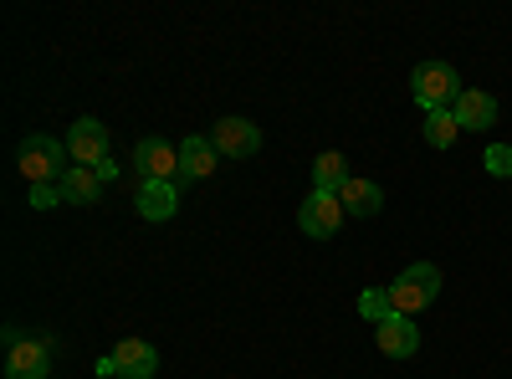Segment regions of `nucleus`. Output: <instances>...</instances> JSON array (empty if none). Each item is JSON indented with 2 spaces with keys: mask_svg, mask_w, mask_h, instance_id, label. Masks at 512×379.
Wrapping results in <instances>:
<instances>
[{
  "mask_svg": "<svg viewBox=\"0 0 512 379\" xmlns=\"http://www.w3.org/2000/svg\"><path fill=\"white\" fill-rule=\"evenodd\" d=\"M134 164H139L144 180H175V185H180V144H169V139H159V134L139 139Z\"/></svg>",
  "mask_w": 512,
  "mask_h": 379,
  "instance_id": "6e6552de",
  "label": "nucleus"
},
{
  "mask_svg": "<svg viewBox=\"0 0 512 379\" xmlns=\"http://www.w3.org/2000/svg\"><path fill=\"white\" fill-rule=\"evenodd\" d=\"M52 339H26L21 328H6V379H52Z\"/></svg>",
  "mask_w": 512,
  "mask_h": 379,
  "instance_id": "39448f33",
  "label": "nucleus"
},
{
  "mask_svg": "<svg viewBox=\"0 0 512 379\" xmlns=\"http://www.w3.org/2000/svg\"><path fill=\"white\" fill-rule=\"evenodd\" d=\"M338 205L349 210V216H379V205H384V190L374 185V180H349L344 190H338Z\"/></svg>",
  "mask_w": 512,
  "mask_h": 379,
  "instance_id": "2eb2a0df",
  "label": "nucleus"
},
{
  "mask_svg": "<svg viewBox=\"0 0 512 379\" xmlns=\"http://www.w3.org/2000/svg\"><path fill=\"white\" fill-rule=\"evenodd\" d=\"M456 134H461V123H456V113H451V108L425 113V144H431V149H451V144H456Z\"/></svg>",
  "mask_w": 512,
  "mask_h": 379,
  "instance_id": "f3484780",
  "label": "nucleus"
},
{
  "mask_svg": "<svg viewBox=\"0 0 512 379\" xmlns=\"http://www.w3.org/2000/svg\"><path fill=\"white\" fill-rule=\"evenodd\" d=\"M57 185H62V200L67 205H98V195H103V180L93 170H82V164H72Z\"/></svg>",
  "mask_w": 512,
  "mask_h": 379,
  "instance_id": "dca6fc26",
  "label": "nucleus"
},
{
  "mask_svg": "<svg viewBox=\"0 0 512 379\" xmlns=\"http://www.w3.org/2000/svg\"><path fill=\"white\" fill-rule=\"evenodd\" d=\"M103 379H154L159 374V349L149 339H118L113 354L98 359Z\"/></svg>",
  "mask_w": 512,
  "mask_h": 379,
  "instance_id": "20e7f679",
  "label": "nucleus"
},
{
  "mask_svg": "<svg viewBox=\"0 0 512 379\" xmlns=\"http://www.w3.org/2000/svg\"><path fill=\"white\" fill-rule=\"evenodd\" d=\"M436 298H441V267H436V262H415V267H405V272L395 277V287H390V308L405 313V318L425 313Z\"/></svg>",
  "mask_w": 512,
  "mask_h": 379,
  "instance_id": "f03ea898",
  "label": "nucleus"
},
{
  "mask_svg": "<svg viewBox=\"0 0 512 379\" xmlns=\"http://www.w3.org/2000/svg\"><path fill=\"white\" fill-rule=\"evenodd\" d=\"M344 216H349V210L338 205V195H323V190H313L303 205H297V231H303V236H313V241H328L338 226H344Z\"/></svg>",
  "mask_w": 512,
  "mask_h": 379,
  "instance_id": "423d86ee",
  "label": "nucleus"
},
{
  "mask_svg": "<svg viewBox=\"0 0 512 379\" xmlns=\"http://www.w3.org/2000/svg\"><path fill=\"white\" fill-rule=\"evenodd\" d=\"M62 205V185H31V210H57Z\"/></svg>",
  "mask_w": 512,
  "mask_h": 379,
  "instance_id": "aec40b11",
  "label": "nucleus"
},
{
  "mask_svg": "<svg viewBox=\"0 0 512 379\" xmlns=\"http://www.w3.org/2000/svg\"><path fill=\"white\" fill-rule=\"evenodd\" d=\"M221 164V149L210 144V134H190L180 144V185H195V180H210Z\"/></svg>",
  "mask_w": 512,
  "mask_h": 379,
  "instance_id": "9d476101",
  "label": "nucleus"
},
{
  "mask_svg": "<svg viewBox=\"0 0 512 379\" xmlns=\"http://www.w3.org/2000/svg\"><path fill=\"white\" fill-rule=\"evenodd\" d=\"M93 379H103V374H93Z\"/></svg>",
  "mask_w": 512,
  "mask_h": 379,
  "instance_id": "4be33fe9",
  "label": "nucleus"
},
{
  "mask_svg": "<svg viewBox=\"0 0 512 379\" xmlns=\"http://www.w3.org/2000/svg\"><path fill=\"white\" fill-rule=\"evenodd\" d=\"M349 180H354V170H349V159L338 154V149H328V154H318V159H313V190L338 195Z\"/></svg>",
  "mask_w": 512,
  "mask_h": 379,
  "instance_id": "4468645a",
  "label": "nucleus"
},
{
  "mask_svg": "<svg viewBox=\"0 0 512 379\" xmlns=\"http://www.w3.org/2000/svg\"><path fill=\"white\" fill-rule=\"evenodd\" d=\"M395 308H390V287H369V292H359V318H369V323H384Z\"/></svg>",
  "mask_w": 512,
  "mask_h": 379,
  "instance_id": "a211bd4d",
  "label": "nucleus"
},
{
  "mask_svg": "<svg viewBox=\"0 0 512 379\" xmlns=\"http://www.w3.org/2000/svg\"><path fill=\"white\" fill-rule=\"evenodd\" d=\"M93 175H98V180L108 185V180H118V164H113V159H103V164H98V170H93Z\"/></svg>",
  "mask_w": 512,
  "mask_h": 379,
  "instance_id": "412c9836",
  "label": "nucleus"
},
{
  "mask_svg": "<svg viewBox=\"0 0 512 379\" xmlns=\"http://www.w3.org/2000/svg\"><path fill=\"white\" fill-rule=\"evenodd\" d=\"M210 144L221 149V159H251L262 149V129H256L251 118H221L216 129H210Z\"/></svg>",
  "mask_w": 512,
  "mask_h": 379,
  "instance_id": "1a4fd4ad",
  "label": "nucleus"
},
{
  "mask_svg": "<svg viewBox=\"0 0 512 379\" xmlns=\"http://www.w3.org/2000/svg\"><path fill=\"white\" fill-rule=\"evenodd\" d=\"M374 344H379V354H390V359H410L420 349V328L405 313H390L384 323H374Z\"/></svg>",
  "mask_w": 512,
  "mask_h": 379,
  "instance_id": "9b49d317",
  "label": "nucleus"
},
{
  "mask_svg": "<svg viewBox=\"0 0 512 379\" xmlns=\"http://www.w3.org/2000/svg\"><path fill=\"white\" fill-rule=\"evenodd\" d=\"M67 154H72V164H82V170H98L103 159H113L108 129H103L98 118H77L72 134H67Z\"/></svg>",
  "mask_w": 512,
  "mask_h": 379,
  "instance_id": "0eeeda50",
  "label": "nucleus"
},
{
  "mask_svg": "<svg viewBox=\"0 0 512 379\" xmlns=\"http://www.w3.org/2000/svg\"><path fill=\"white\" fill-rule=\"evenodd\" d=\"M410 93H415V103H420L425 113H441V108H456V98H461L466 88H461V77H456L451 62H420V67L410 72Z\"/></svg>",
  "mask_w": 512,
  "mask_h": 379,
  "instance_id": "7ed1b4c3",
  "label": "nucleus"
},
{
  "mask_svg": "<svg viewBox=\"0 0 512 379\" xmlns=\"http://www.w3.org/2000/svg\"><path fill=\"white\" fill-rule=\"evenodd\" d=\"M451 113H456V123H461V134H487L492 123H497V98L482 93V88H466Z\"/></svg>",
  "mask_w": 512,
  "mask_h": 379,
  "instance_id": "f8f14e48",
  "label": "nucleus"
},
{
  "mask_svg": "<svg viewBox=\"0 0 512 379\" xmlns=\"http://www.w3.org/2000/svg\"><path fill=\"white\" fill-rule=\"evenodd\" d=\"M67 159H72L67 144L52 139V134H26L21 139V175H26V185H57L72 170Z\"/></svg>",
  "mask_w": 512,
  "mask_h": 379,
  "instance_id": "f257e3e1",
  "label": "nucleus"
},
{
  "mask_svg": "<svg viewBox=\"0 0 512 379\" xmlns=\"http://www.w3.org/2000/svg\"><path fill=\"white\" fill-rule=\"evenodd\" d=\"M482 164L492 175H502V180H512V144H492L487 154H482Z\"/></svg>",
  "mask_w": 512,
  "mask_h": 379,
  "instance_id": "6ab92c4d",
  "label": "nucleus"
},
{
  "mask_svg": "<svg viewBox=\"0 0 512 379\" xmlns=\"http://www.w3.org/2000/svg\"><path fill=\"white\" fill-rule=\"evenodd\" d=\"M134 205H139L144 221H169L180 210V185L175 180H144L139 195H134Z\"/></svg>",
  "mask_w": 512,
  "mask_h": 379,
  "instance_id": "ddd939ff",
  "label": "nucleus"
}]
</instances>
